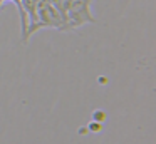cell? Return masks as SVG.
<instances>
[{
	"label": "cell",
	"mask_w": 156,
	"mask_h": 144,
	"mask_svg": "<svg viewBox=\"0 0 156 144\" xmlns=\"http://www.w3.org/2000/svg\"><path fill=\"white\" fill-rule=\"evenodd\" d=\"M44 27H51V29H57V30H67L61 12L55 9L51 0H37V5H35L34 33L37 30L44 29Z\"/></svg>",
	"instance_id": "6da1fadb"
}]
</instances>
